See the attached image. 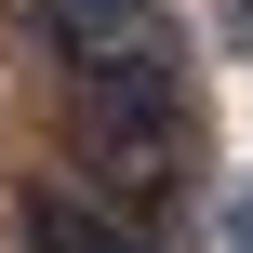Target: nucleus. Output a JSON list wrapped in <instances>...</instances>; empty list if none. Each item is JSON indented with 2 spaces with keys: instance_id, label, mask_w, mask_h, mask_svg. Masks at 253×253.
Returning a JSON list of instances; mask_svg holds the SVG:
<instances>
[{
  "instance_id": "nucleus-1",
  "label": "nucleus",
  "mask_w": 253,
  "mask_h": 253,
  "mask_svg": "<svg viewBox=\"0 0 253 253\" xmlns=\"http://www.w3.org/2000/svg\"><path fill=\"white\" fill-rule=\"evenodd\" d=\"M40 40H53L80 80H107V67L160 53V13H147V0H40Z\"/></svg>"
},
{
  "instance_id": "nucleus-2",
  "label": "nucleus",
  "mask_w": 253,
  "mask_h": 253,
  "mask_svg": "<svg viewBox=\"0 0 253 253\" xmlns=\"http://www.w3.org/2000/svg\"><path fill=\"white\" fill-rule=\"evenodd\" d=\"M27 253H147V227L80 187H27Z\"/></svg>"
}]
</instances>
